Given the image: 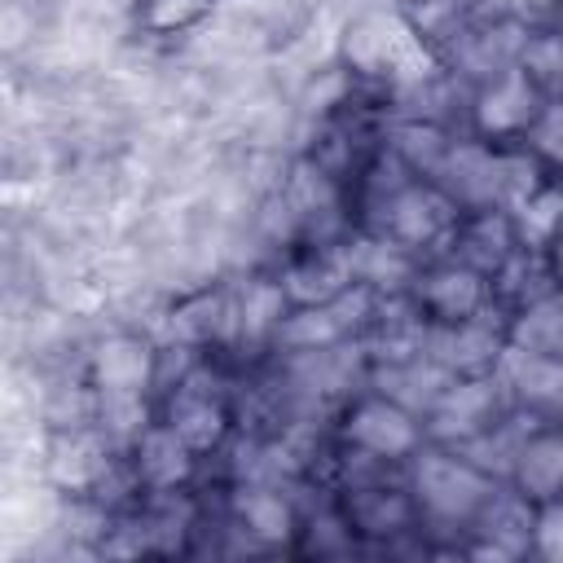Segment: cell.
<instances>
[{"instance_id":"cell-1","label":"cell","mask_w":563,"mask_h":563,"mask_svg":"<svg viewBox=\"0 0 563 563\" xmlns=\"http://www.w3.org/2000/svg\"><path fill=\"white\" fill-rule=\"evenodd\" d=\"M405 484L413 493L422 537H453V550L506 488V479L484 457H475L462 444H440V440H427L409 457Z\"/></svg>"},{"instance_id":"cell-2","label":"cell","mask_w":563,"mask_h":563,"mask_svg":"<svg viewBox=\"0 0 563 563\" xmlns=\"http://www.w3.org/2000/svg\"><path fill=\"white\" fill-rule=\"evenodd\" d=\"M356 202H361V216L352 220V229L374 233L413 260L449 251V242L466 216L444 185L413 176L405 167H396L391 185H378L374 194H356Z\"/></svg>"},{"instance_id":"cell-3","label":"cell","mask_w":563,"mask_h":563,"mask_svg":"<svg viewBox=\"0 0 563 563\" xmlns=\"http://www.w3.org/2000/svg\"><path fill=\"white\" fill-rule=\"evenodd\" d=\"M330 440L334 453L356 462V466H387L405 471L409 457L431 440L422 409L400 400L396 391L369 383L361 391H347L330 418Z\"/></svg>"},{"instance_id":"cell-4","label":"cell","mask_w":563,"mask_h":563,"mask_svg":"<svg viewBox=\"0 0 563 563\" xmlns=\"http://www.w3.org/2000/svg\"><path fill=\"white\" fill-rule=\"evenodd\" d=\"M400 295L422 325H462V321H479V317L501 312L493 277L453 251L418 260V268Z\"/></svg>"},{"instance_id":"cell-5","label":"cell","mask_w":563,"mask_h":563,"mask_svg":"<svg viewBox=\"0 0 563 563\" xmlns=\"http://www.w3.org/2000/svg\"><path fill=\"white\" fill-rule=\"evenodd\" d=\"M154 418L194 453V457H220L238 431V409L233 396L220 387V378H211V369L194 365L185 369L176 383L158 387V405Z\"/></svg>"},{"instance_id":"cell-6","label":"cell","mask_w":563,"mask_h":563,"mask_svg":"<svg viewBox=\"0 0 563 563\" xmlns=\"http://www.w3.org/2000/svg\"><path fill=\"white\" fill-rule=\"evenodd\" d=\"M545 101H550V92L519 62H506L471 84L466 136H475L484 145H523V136L541 119Z\"/></svg>"},{"instance_id":"cell-7","label":"cell","mask_w":563,"mask_h":563,"mask_svg":"<svg viewBox=\"0 0 563 563\" xmlns=\"http://www.w3.org/2000/svg\"><path fill=\"white\" fill-rule=\"evenodd\" d=\"M334 506L343 510L356 541L391 545L405 537H422V519H418L413 493L405 484V471L365 466V475H352L334 488Z\"/></svg>"},{"instance_id":"cell-8","label":"cell","mask_w":563,"mask_h":563,"mask_svg":"<svg viewBox=\"0 0 563 563\" xmlns=\"http://www.w3.org/2000/svg\"><path fill=\"white\" fill-rule=\"evenodd\" d=\"M510 413L515 409L506 400L501 374H449L444 387L422 409L427 435L440 440V444H462V449H475Z\"/></svg>"},{"instance_id":"cell-9","label":"cell","mask_w":563,"mask_h":563,"mask_svg":"<svg viewBox=\"0 0 563 563\" xmlns=\"http://www.w3.org/2000/svg\"><path fill=\"white\" fill-rule=\"evenodd\" d=\"M501 479L532 510L559 501L563 497V418H550V422L523 418V427H519V435L506 453Z\"/></svg>"},{"instance_id":"cell-10","label":"cell","mask_w":563,"mask_h":563,"mask_svg":"<svg viewBox=\"0 0 563 563\" xmlns=\"http://www.w3.org/2000/svg\"><path fill=\"white\" fill-rule=\"evenodd\" d=\"M303 510L273 484H238L224 501V528L242 532L264 550H295Z\"/></svg>"},{"instance_id":"cell-11","label":"cell","mask_w":563,"mask_h":563,"mask_svg":"<svg viewBox=\"0 0 563 563\" xmlns=\"http://www.w3.org/2000/svg\"><path fill=\"white\" fill-rule=\"evenodd\" d=\"M347 62L356 75H378V79H396L400 70H409V53H427L422 44V31L396 13H369L361 22L347 26ZM418 75V70H409Z\"/></svg>"},{"instance_id":"cell-12","label":"cell","mask_w":563,"mask_h":563,"mask_svg":"<svg viewBox=\"0 0 563 563\" xmlns=\"http://www.w3.org/2000/svg\"><path fill=\"white\" fill-rule=\"evenodd\" d=\"M497 374H501L506 400L519 418H532V422L563 418V356L506 347Z\"/></svg>"},{"instance_id":"cell-13","label":"cell","mask_w":563,"mask_h":563,"mask_svg":"<svg viewBox=\"0 0 563 563\" xmlns=\"http://www.w3.org/2000/svg\"><path fill=\"white\" fill-rule=\"evenodd\" d=\"M220 0H132V26L150 40H176L198 31Z\"/></svg>"},{"instance_id":"cell-14","label":"cell","mask_w":563,"mask_h":563,"mask_svg":"<svg viewBox=\"0 0 563 563\" xmlns=\"http://www.w3.org/2000/svg\"><path fill=\"white\" fill-rule=\"evenodd\" d=\"M550 97H563V22L523 31L519 57H515Z\"/></svg>"},{"instance_id":"cell-15","label":"cell","mask_w":563,"mask_h":563,"mask_svg":"<svg viewBox=\"0 0 563 563\" xmlns=\"http://www.w3.org/2000/svg\"><path fill=\"white\" fill-rule=\"evenodd\" d=\"M523 150L554 176H563V97H550L532 132L523 136Z\"/></svg>"},{"instance_id":"cell-16","label":"cell","mask_w":563,"mask_h":563,"mask_svg":"<svg viewBox=\"0 0 563 563\" xmlns=\"http://www.w3.org/2000/svg\"><path fill=\"white\" fill-rule=\"evenodd\" d=\"M532 554L563 563V497L550 506H537L532 515Z\"/></svg>"},{"instance_id":"cell-17","label":"cell","mask_w":563,"mask_h":563,"mask_svg":"<svg viewBox=\"0 0 563 563\" xmlns=\"http://www.w3.org/2000/svg\"><path fill=\"white\" fill-rule=\"evenodd\" d=\"M541 255H545V268H550V282L563 290V224L550 233V242L541 246Z\"/></svg>"}]
</instances>
